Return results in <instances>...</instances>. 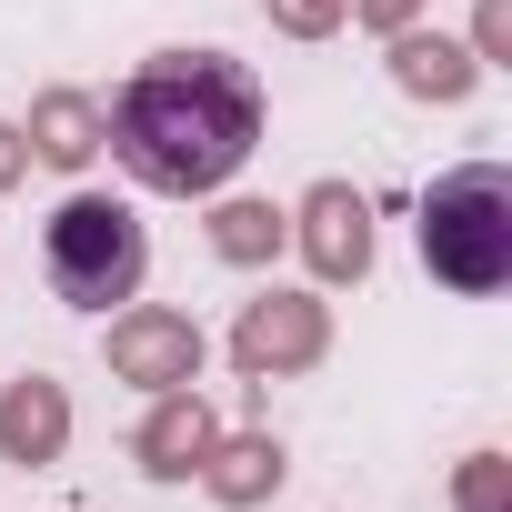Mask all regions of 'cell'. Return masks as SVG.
Instances as JSON below:
<instances>
[{
  "label": "cell",
  "instance_id": "6da1fadb",
  "mask_svg": "<svg viewBox=\"0 0 512 512\" xmlns=\"http://www.w3.org/2000/svg\"><path fill=\"white\" fill-rule=\"evenodd\" d=\"M111 161L161 201H211L251 151H262V81L231 51H151L121 101L101 111Z\"/></svg>",
  "mask_w": 512,
  "mask_h": 512
},
{
  "label": "cell",
  "instance_id": "7a4b0ae2",
  "mask_svg": "<svg viewBox=\"0 0 512 512\" xmlns=\"http://www.w3.org/2000/svg\"><path fill=\"white\" fill-rule=\"evenodd\" d=\"M422 272L452 292L512 282V171L502 161H462L422 191Z\"/></svg>",
  "mask_w": 512,
  "mask_h": 512
},
{
  "label": "cell",
  "instance_id": "3957f363",
  "mask_svg": "<svg viewBox=\"0 0 512 512\" xmlns=\"http://www.w3.org/2000/svg\"><path fill=\"white\" fill-rule=\"evenodd\" d=\"M41 272L71 312H111V302H141V272H151V241L131 221V201L111 191H71L41 231Z\"/></svg>",
  "mask_w": 512,
  "mask_h": 512
},
{
  "label": "cell",
  "instance_id": "277c9868",
  "mask_svg": "<svg viewBox=\"0 0 512 512\" xmlns=\"http://www.w3.org/2000/svg\"><path fill=\"white\" fill-rule=\"evenodd\" d=\"M322 352H332V312H322L312 292H262V302H241V322H231L241 382H292V372H312Z\"/></svg>",
  "mask_w": 512,
  "mask_h": 512
},
{
  "label": "cell",
  "instance_id": "5b68a950",
  "mask_svg": "<svg viewBox=\"0 0 512 512\" xmlns=\"http://www.w3.org/2000/svg\"><path fill=\"white\" fill-rule=\"evenodd\" d=\"M111 372L141 382V392L201 382V322H191V312H161V302H131V312L111 322Z\"/></svg>",
  "mask_w": 512,
  "mask_h": 512
},
{
  "label": "cell",
  "instance_id": "8992f818",
  "mask_svg": "<svg viewBox=\"0 0 512 512\" xmlns=\"http://www.w3.org/2000/svg\"><path fill=\"white\" fill-rule=\"evenodd\" d=\"M292 241H302L312 282H362L372 272V201L352 181H312L302 211H292Z\"/></svg>",
  "mask_w": 512,
  "mask_h": 512
},
{
  "label": "cell",
  "instance_id": "52a82bcc",
  "mask_svg": "<svg viewBox=\"0 0 512 512\" xmlns=\"http://www.w3.org/2000/svg\"><path fill=\"white\" fill-rule=\"evenodd\" d=\"M211 442H221V412L181 382V392H151V412H141V432H131V462H141L151 482H191Z\"/></svg>",
  "mask_w": 512,
  "mask_h": 512
},
{
  "label": "cell",
  "instance_id": "ba28073f",
  "mask_svg": "<svg viewBox=\"0 0 512 512\" xmlns=\"http://www.w3.org/2000/svg\"><path fill=\"white\" fill-rule=\"evenodd\" d=\"M61 452H71V392H61L51 372H21L11 392H0V462L41 472V462H61Z\"/></svg>",
  "mask_w": 512,
  "mask_h": 512
},
{
  "label": "cell",
  "instance_id": "9c48e42d",
  "mask_svg": "<svg viewBox=\"0 0 512 512\" xmlns=\"http://www.w3.org/2000/svg\"><path fill=\"white\" fill-rule=\"evenodd\" d=\"M282 472H292V462H282V442H272V432H221V442L201 452V472H191V482H211V502L251 512V502H272V492H282Z\"/></svg>",
  "mask_w": 512,
  "mask_h": 512
},
{
  "label": "cell",
  "instance_id": "30bf717a",
  "mask_svg": "<svg viewBox=\"0 0 512 512\" xmlns=\"http://www.w3.org/2000/svg\"><path fill=\"white\" fill-rule=\"evenodd\" d=\"M392 81H402L412 101H462V91L482 81V61H472L462 41H442V31L402 21V31H392Z\"/></svg>",
  "mask_w": 512,
  "mask_h": 512
},
{
  "label": "cell",
  "instance_id": "8fae6325",
  "mask_svg": "<svg viewBox=\"0 0 512 512\" xmlns=\"http://www.w3.org/2000/svg\"><path fill=\"white\" fill-rule=\"evenodd\" d=\"M21 141H31V161H51V171H91V151H101V101H91V91H41Z\"/></svg>",
  "mask_w": 512,
  "mask_h": 512
},
{
  "label": "cell",
  "instance_id": "7c38bea8",
  "mask_svg": "<svg viewBox=\"0 0 512 512\" xmlns=\"http://www.w3.org/2000/svg\"><path fill=\"white\" fill-rule=\"evenodd\" d=\"M282 241H292V211H272V201H221V211H211V251L241 262V272H262Z\"/></svg>",
  "mask_w": 512,
  "mask_h": 512
},
{
  "label": "cell",
  "instance_id": "4fadbf2b",
  "mask_svg": "<svg viewBox=\"0 0 512 512\" xmlns=\"http://www.w3.org/2000/svg\"><path fill=\"white\" fill-rule=\"evenodd\" d=\"M502 492H512V462H502V452H472V462L452 472V502H462V512H502Z\"/></svg>",
  "mask_w": 512,
  "mask_h": 512
},
{
  "label": "cell",
  "instance_id": "5bb4252c",
  "mask_svg": "<svg viewBox=\"0 0 512 512\" xmlns=\"http://www.w3.org/2000/svg\"><path fill=\"white\" fill-rule=\"evenodd\" d=\"M272 31H292V41H322V31H342V0H272Z\"/></svg>",
  "mask_w": 512,
  "mask_h": 512
},
{
  "label": "cell",
  "instance_id": "9a60e30c",
  "mask_svg": "<svg viewBox=\"0 0 512 512\" xmlns=\"http://www.w3.org/2000/svg\"><path fill=\"white\" fill-rule=\"evenodd\" d=\"M512 51V0H482V21H472V61H502Z\"/></svg>",
  "mask_w": 512,
  "mask_h": 512
},
{
  "label": "cell",
  "instance_id": "2e32d148",
  "mask_svg": "<svg viewBox=\"0 0 512 512\" xmlns=\"http://www.w3.org/2000/svg\"><path fill=\"white\" fill-rule=\"evenodd\" d=\"M352 21H372V31H402V21H422V0H342Z\"/></svg>",
  "mask_w": 512,
  "mask_h": 512
},
{
  "label": "cell",
  "instance_id": "e0dca14e",
  "mask_svg": "<svg viewBox=\"0 0 512 512\" xmlns=\"http://www.w3.org/2000/svg\"><path fill=\"white\" fill-rule=\"evenodd\" d=\"M21 171H31V141H21V121H0V191H11Z\"/></svg>",
  "mask_w": 512,
  "mask_h": 512
}]
</instances>
